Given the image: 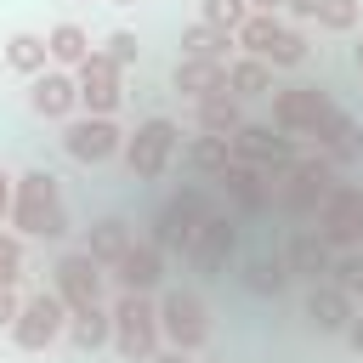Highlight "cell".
Returning <instances> with one entry per match:
<instances>
[{
    "label": "cell",
    "instance_id": "obj_1",
    "mask_svg": "<svg viewBox=\"0 0 363 363\" xmlns=\"http://www.w3.org/2000/svg\"><path fill=\"white\" fill-rule=\"evenodd\" d=\"M11 233L17 238H68V204L62 182L51 170H23L11 182Z\"/></svg>",
    "mask_w": 363,
    "mask_h": 363
},
{
    "label": "cell",
    "instance_id": "obj_2",
    "mask_svg": "<svg viewBox=\"0 0 363 363\" xmlns=\"http://www.w3.org/2000/svg\"><path fill=\"white\" fill-rule=\"evenodd\" d=\"M335 182H340V170H335L323 153H301V159L289 164V176L272 182V210H284L289 221H312L318 204L335 193Z\"/></svg>",
    "mask_w": 363,
    "mask_h": 363
},
{
    "label": "cell",
    "instance_id": "obj_3",
    "mask_svg": "<svg viewBox=\"0 0 363 363\" xmlns=\"http://www.w3.org/2000/svg\"><path fill=\"white\" fill-rule=\"evenodd\" d=\"M176 153H182V130H176V119H164V113H153V119H142L136 130H125V170H130V182H159L170 164H176Z\"/></svg>",
    "mask_w": 363,
    "mask_h": 363
},
{
    "label": "cell",
    "instance_id": "obj_4",
    "mask_svg": "<svg viewBox=\"0 0 363 363\" xmlns=\"http://www.w3.org/2000/svg\"><path fill=\"white\" fill-rule=\"evenodd\" d=\"M108 323H113V352L125 363H147L164 346V335H159V301L153 295H119L108 306Z\"/></svg>",
    "mask_w": 363,
    "mask_h": 363
},
{
    "label": "cell",
    "instance_id": "obj_5",
    "mask_svg": "<svg viewBox=\"0 0 363 363\" xmlns=\"http://www.w3.org/2000/svg\"><path fill=\"white\" fill-rule=\"evenodd\" d=\"M335 113V96L323 85H272V130L295 136V142H312L323 130V119Z\"/></svg>",
    "mask_w": 363,
    "mask_h": 363
},
{
    "label": "cell",
    "instance_id": "obj_6",
    "mask_svg": "<svg viewBox=\"0 0 363 363\" xmlns=\"http://www.w3.org/2000/svg\"><path fill=\"white\" fill-rule=\"evenodd\" d=\"M62 329H68V306L51 284H40V289H23V312L6 335H11L17 352H45V346L62 340Z\"/></svg>",
    "mask_w": 363,
    "mask_h": 363
},
{
    "label": "cell",
    "instance_id": "obj_7",
    "mask_svg": "<svg viewBox=\"0 0 363 363\" xmlns=\"http://www.w3.org/2000/svg\"><path fill=\"white\" fill-rule=\"evenodd\" d=\"M227 147H233L238 164L267 170V182L289 176V164L301 159V142H295V136H284V130H272V125H255V119H244V125L227 136Z\"/></svg>",
    "mask_w": 363,
    "mask_h": 363
},
{
    "label": "cell",
    "instance_id": "obj_8",
    "mask_svg": "<svg viewBox=\"0 0 363 363\" xmlns=\"http://www.w3.org/2000/svg\"><path fill=\"white\" fill-rule=\"evenodd\" d=\"M159 335H164V346H176V352H204L210 346V306L193 295V289H164L159 295Z\"/></svg>",
    "mask_w": 363,
    "mask_h": 363
},
{
    "label": "cell",
    "instance_id": "obj_9",
    "mask_svg": "<svg viewBox=\"0 0 363 363\" xmlns=\"http://www.w3.org/2000/svg\"><path fill=\"white\" fill-rule=\"evenodd\" d=\"M312 221H318L312 233H318L335 255H340V250H357V244H363V187H357V182H335V193L318 204Z\"/></svg>",
    "mask_w": 363,
    "mask_h": 363
},
{
    "label": "cell",
    "instance_id": "obj_10",
    "mask_svg": "<svg viewBox=\"0 0 363 363\" xmlns=\"http://www.w3.org/2000/svg\"><path fill=\"white\" fill-rule=\"evenodd\" d=\"M62 153H68L74 164H108V159L125 153V130H119V119L74 113V119L62 125Z\"/></svg>",
    "mask_w": 363,
    "mask_h": 363
},
{
    "label": "cell",
    "instance_id": "obj_11",
    "mask_svg": "<svg viewBox=\"0 0 363 363\" xmlns=\"http://www.w3.org/2000/svg\"><path fill=\"white\" fill-rule=\"evenodd\" d=\"M102 267L85 255V250H68V255H57V267H51V289L62 295V306H68V318L74 312H91V306H102Z\"/></svg>",
    "mask_w": 363,
    "mask_h": 363
},
{
    "label": "cell",
    "instance_id": "obj_12",
    "mask_svg": "<svg viewBox=\"0 0 363 363\" xmlns=\"http://www.w3.org/2000/svg\"><path fill=\"white\" fill-rule=\"evenodd\" d=\"M125 74L102 57V51H91L79 68H74V85H79V113H96V119H113L119 113V102H125V85H119Z\"/></svg>",
    "mask_w": 363,
    "mask_h": 363
},
{
    "label": "cell",
    "instance_id": "obj_13",
    "mask_svg": "<svg viewBox=\"0 0 363 363\" xmlns=\"http://www.w3.org/2000/svg\"><path fill=\"white\" fill-rule=\"evenodd\" d=\"M238 255V221L227 216V210H210L204 221H199V233H193V250H187V261L204 272V278H221V267Z\"/></svg>",
    "mask_w": 363,
    "mask_h": 363
},
{
    "label": "cell",
    "instance_id": "obj_14",
    "mask_svg": "<svg viewBox=\"0 0 363 363\" xmlns=\"http://www.w3.org/2000/svg\"><path fill=\"white\" fill-rule=\"evenodd\" d=\"M28 108H34L40 119H51V125H68V119L79 113V85H74V74H68V68L34 74V79H28Z\"/></svg>",
    "mask_w": 363,
    "mask_h": 363
},
{
    "label": "cell",
    "instance_id": "obj_15",
    "mask_svg": "<svg viewBox=\"0 0 363 363\" xmlns=\"http://www.w3.org/2000/svg\"><path fill=\"white\" fill-rule=\"evenodd\" d=\"M113 284H119V295H153L159 284H164V250L159 244H147V238H136L113 267Z\"/></svg>",
    "mask_w": 363,
    "mask_h": 363
},
{
    "label": "cell",
    "instance_id": "obj_16",
    "mask_svg": "<svg viewBox=\"0 0 363 363\" xmlns=\"http://www.w3.org/2000/svg\"><path fill=\"white\" fill-rule=\"evenodd\" d=\"M216 182H221V193H227V204H233L238 216H267V210H272V182H267V170L233 159Z\"/></svg>",
    "mask_w": 363,
    "mask_h": 363
},
{
    "label": "cell",
    "instance_id": "obj_17",
    "mask_svg": "<svg viewBox=\"0 0 363 363\" xmlns=\"http://www.w3.org/2000/svg\"><path fill=\"white\" fill-rule=\"evenodd\" d=\"M284 267H289V278H301V284H323L329 278V267H335V250L312 233V227H295L289 238H284Z\"/></svg>",
    "mask_w": 363,
    "mask_h": 363
},
{
    "label": "cell",
    "instance_id": "obj_18",
    "mask_svg": "<svg viewBox=\"0 0 363 363\" xmlns=\"http://www.w3.org/2000/svg\"><path fill=\"white\" fill-rule=\"evenodd\" d=\"M312 147H318L335 170H346V164H357V159H363V130H357V119H352L346 108H335V113L323 119V130L312 136Z\"/></svg>",
    "mask_w": 363,
    "mask_h": 363
},
{
    "label": "cell",
    "instance_id": "obj_19",
    "mask_svg": "<svg viewBox=\"0 0 363 363\" xmlns=\"http://www.w3.org/2000/svg\"><path fill=\"white\" fill-rule=\"evenodd\" d=\"M170 85H176V96H187V102L221 96V91H227V62H204V57H176V68H170Z\"/></svg>",
    "mask_w": 363,
    "mask_h": 363
},
{
    "label": "cell",
    "instance_id": "obj_20",
    "mask_svg": "<svg viewBox=\"0 0 363 363\" xmlns=\"http://www.w3.org/2000/svg\"><path fill=\"white\" fill-rule=\"evenodd\" d=\"M352 312H357V301H352V295H340V289H335L329 278L306 289V323H312L318 335H346Z\"/></svg>",
    "mask_w": 363,
    "mask_h": 363
},
{
    "label": "cell",
    "instance_id": "obj_21",
    "mask_svg": "<svg viewBox=\"0 0 363 363\" xmlns=\"http://www.w3.org/2000/svg\"><path fill=\"white\" fill-rule=\"evenodd\" d=\"M130 244H136V227H130L125 216H102V221H91V227H85V255H91L102 272H108Z\"/></svg>",
    "mask_w": 363,
    "mask_h": 363
},
{
    "label": "cell",
    "instance_id": "obj_22",
    "mask_svg": "<svg viewBox=\"0 0 363 363\" xmlns=\"http://www.w3.org/2000/svg\"><path fill=\"white\" fill-rule=\"evenodd\" d=\"M0 62H6L11 74H23V79L45 74V68H51V57H45V34H34V28H17V34L0 45Z\"/></svg>",
    "mask_w": 363,
    "mask_h": 363
},
{
    "label": "cell",
    "instance_id": "obj_23",
    "mask_svg": "<svg viewBox=\"0 0 363 363\" xmlns=\"http://www.w3.org/2000/svg\"><path fill=\"white\" fill-rule=\"evenodd\" d=\"M238 284L250 289V295H261V301H278L295 278H289V267H284V255H255V261H244V272H238Z\"/></svg>",
    "mask_w": 363,
    "mask_h": 363
},
{
    "label": "cell",
    "instance_id": "obj_24",
    "mask_svg": "<svg viewBox=\"0 0 363 363\" xmlns=\"http://www.w3.org/2000/svg\"><path fill=\"white\" fill-rule=\"evenodd\" d=\"M91 51H96V45H91V34H85L79 23H57V28L45 34V57H51V68H68V74H74Z\"/></svg>",
    "mask_w": 363,
    "mask_h": 363
},
{
    "label": "cell",
    "instance_id": "obj_25",
    "mask_svg": "<svg viewBox=\"0 0 363 363\" xmlns=\"http://www.w3.org/2000/svg\"><path fill=\"white\" fill-rule=\"evenodd\" d=\"M193 233H199V221L182 216L176 204H164V210L153 216V238H147V244H159L164 255H187V250H193Z\"/></svg>",
    "mask_w": 363,
    "mask_h": 363
},
{
    "label": "cell",
    "instance_id": "obj_26",
    "mask_svg": "<svg viewBox=\"0 0 363 363\" xmlns=\"http://www.w3.org/2000/svg\"><path fill=\"white\" fill-rule=\"evenodd\" d=\"M62 340H68L74 352H102V346H113V323H108L102 306H91V312H74V318H68Z\"/></svg>",
    "mask_w": 363,
    "mask_h": 363
},
{
    "label": "cell",
    "instance_id": "obj_27",
    "mask_svg": "<svg viewBox=\"0 0 363 363\" xmlns=\"http://www.w3.org/2000/svg\"><path fill=\"white\" fill-rule=\"evenodd\" d=\"M193 119H199V130L204 136H233L238 125H244V108H238V96H204V102H193Z\"/></svg>",
    "mask_w": 363,
    "mask_h": 363
},
{
    "label": "cell",
    "instance_id": "obj_28",
    "mask_svg": "<svg viewBox=\"0 0 363 363\" xmlns=\"http://www.w3.org/2000/svg\"><path fill=\"white\" fill-rule=\"evenodd\" d=\"M182 164L216 182V176H221V170L233 164V147H227V136H204V130H199V136H193V142L182 147Z\"/></svg>",
    "mask_w": 363,
    "mask_h": 363
},
{
    "label": "cell",
    "instance_id": "obj_29",
    "mask_svg": "<svg viewBox=\"0 0 363 363\" xmlns=\"http://www.w3.org/2000/svg\"><path fill=\"white\" fill-rule=\"evenodd\" d=\"M227 96H272V68L261 62V57H238V62H227Z\"/></svg>",
    "mask_w": 363,
    "mask_h": 363
},
{
    "label": "cell",
    "instance_id": "obj_30",
    "mask_svg": "<svg viewBox=\"0 0 363 363\" xmlns=\"http://www.w3.org/2000/svg\"><path fill=\"white\" fill-rule=\"evenodd\" d=\"M176 45H182V57H204V62H227V51H233V34H221V28H210V23H187Z\"/></svg>",
    "mask_w": 363,
    "mask_h": 363
},
{
    "label": "cell",
    "instance_id": "obj_31",
    "mask_svg": "<svg viewBox=\"0 0 363 363\" xmlns=\"http://www.w3.org/2000/svg\"><path fill=\"white\" fill-rule=\"evenodd\" d=\"M278 28H284V17H267V11H250V17L238 23V34H233V45H238L244 57H267V51H272V40H278Z\"/></svg>",
    "mask_w": 363,
    "mask_h": 363
},
{
    "label": "cell",
    "instance_id": "obj_32",
    "mask_svg": "<svg viewBox=\"0 0 363 363\" xmlns=\"http://www.w3.org/2000/svg\"><path fill=\"white\" fill-rule=\"evenodd\" d=\"M306 51H312V45H306V34H301L295 23H284V28H278V40H272V51H267L261 62H267V68H301V62H306Z\"/></svg>",
    "mask_w": 363,
    "mask_h": 363
},
{
    "label": "cell",
    "instance_id": "obj_33",
    "mask_svg": "<svg viewBox=\"0 0 363 363\" xmlns=\"http://www.w3.org/2000/svg\"><path fill=\"white\" fill-rule=\"evenodd\" d=\"M363 23V0H323L318 6V28L323 34H352Z\"/></svg>",
    "mask_w": 363,
    "mask_h": 363
},
{
    "label": "cell",
    "instance_id": "obj_34",
    "mask_svg": "<svg viewBox=\"0 0 363 363\" xmlns=\"http://www.w3.org/2000/svg\"><path fill=\"white\" fill-rule=\"evenodd\" d=\"M329 284H335L340 295L363 301V255H357V250H340V255H335V267H329Z\"/></svg>",
    "mask_w": 363,
    "mask_h": 363
},
{
    "label": "cell",
    "instance_id": "obj_35",
    "mask_svg": "<svg viewBox=\"0 0 363 363\" xmlns=\"http://www.w3.org/2000/svg\"><path fill=\"white\" fill-rule=\"evenodd\" d=\"M244 17H250L244 0H199V23H210V28H221V34H238Z\"/></svg>",
    "mask_w": 363,
    "mask_h": 363
},
{
    "label": "cell",
    "instance_id": "obj_36",
    "mask_svg": "<svg viewBox=\"0 0 363 363\" xmlns=\"http://www.w3.org/2000/svg\"><path fill=\"white\" fill-rule=\"evenodd\" d=\"M96 51H102V57H108V62H113V68L125 74V68H136V57H142V40H136L130 28H113V34H108V40L96 45Z\"/></svg>",
    "mask_w": 363,
    "mask_h": 363
},
{
    "label": "cell",
    "instance_id": "obj_37",
    "mask_svg": "<svg viewBox=\"0 0 363 363\" xmlns=\"http://www.w3.org/2000/svg\"><path fill=\"white\" fill-rule=\"evenodd\" d=\"M0 289H23V238L0 227Z\"/></svg>",
    "mask_w": 363,
    "mask_h": 363
},
{
    "label": "cell",
    "instance_id": "obj_38",
    "mask_svg": "<svg viewBox=\"0 0 363 363\" xmlns=\"http://www.w3.org/2000/svg\"><path fill=\"white\" fill-rule=\"evenodd\" d=\"M164 204H176V210H182V216H193V221H204V216L216 210V204H210V193H204V187H193V182H187V187H176Z\"/></svg>",
    "mask_w": 363,
    "mask_h": 363
},
{
    "label": "cell",
    "instance_id": "obj_39",
    "mask_svg": "<svg viewBox=\"0 0 363 363\" xmlns=\"http://www.w3.org/2000/svg\"><path fill=\"white\" fill-rule=\"evenodd\" d=\"M318 6H323V0H284L278 17H289V23L301 28V23H318Z\"/></svg>",
    "mask_w": 363,
    "mask_h": 363
},
{
    "label": "cell",
    "instance_id": "obj_40",
    "mask_svg": "<svg viewBox=\"0 0 363 363\" xmlns=\"http://www.w3.org/2000/svg\"><path fill=\"white\" fill-rule=\"evenodd\" d=\"M23 312V289H0V329H11Z\"/></svg>",
    "mask_w": 363,
    "mask_h": 363
},
{
    "label": "cell",
    "instance_id": "obj_41",
    "mask_svg": "<svg viewBox=\"0 0 363 363\" xmlns=\"http://www.w3.org/2000/svg\"><path fill=\"white\" fill-rule=\"evenodd\" d=\"M346 346L363 357V312H352V323H346Z\"/></svg>",
    "mask_w": 363,
    "mask_h": 363
},
{
    "label": "cell",
    "instance_id": "obj_42",
    "mask_svg": "<svg viewBox=\"0 0 363 363\" xmlns=\"http://www.w3.org/2000/svg\"><path fill=\"white\" fill-rule=\"evenodd\" d=\"M11 182H17V176H6V170H0V227L11 221Z\"/></svg>",
    "mask_w": 363,
    "mask_h": 363
},
{
    "label": "cell",
    "instance_id": "obj_43",
    "mask_svg": "<svg viewBox=\"0 0 363 363\" xmlns=\"http://www.w3.org/2000/svg\"><path fill=\"white\" fill-rule=\"evenodd\" d=\"M147 363H193V357H187V352H176V346H159Z\"/></svg>",
    "mask_w": 363,
    "mask_h": 363
},
{
    "label": "cell",
    "instance_id": "obj_44",
    "mask_svg": "<svg viewBox=\"0 0 363 363\" xmlns=\"http://www.w3.org/2000/svg\"><path fill=\"white\" fill-rule=\"evenodd\" d=\"M244 6H250V11H267V17H278V11H284V0H244Z\"/></svg>",
    "mask_w": 363,
    "mask_h": 363
},
{
    "label": "cell",
    "instance_id": "obj_45",
    "mask_svg": "<svg viewBox=\"0 0 363 363\" xmlns=\"http://www.w3.org/2000/svg\"><path fill=\"white\" fill-rule=\"evenodd\" d=\"M352 62H357V68H363V34H357V45H352Z\"/></svg>",
    "mask_w": 363,
    "mask_h": 363
},
{
    "label": "cell",
    "instance_id": "obj_46",
    "mask_svg": "<svg viewBox=\"0 0 363 363\" xmlns=\"http://www.w3.org/2000/svg\"><path fill=\"white\" fill-rule=\"evenodd\" d=\"M108 6H136V0H108Z\"/></svg>",
    "mask_w": 363,
    "mask_h": 363
},
{
    "label": "cell",
    "instance_id": "obj_47",
    "mask_svg": "<svg viewBox=\"0 0 363 363\" xmlns=\"http://www.w3.org/2000/svg\"><path fill=\"white\" fill-rule=\"evenodd\" d=\"M199 363H227V357H199Z\"/></svg>",
    "mask_w": 363,
    "mask_h": 363
},
{
    "label": "cell",
    "instance_id": "obj_48",
    "mask_svg": "<svg viewBox=\"0 0 363 363\" xmlns=\"http://www.w3.org/2000/svg\"><path fill=\"white\" fill-rule=\"evenodd\" d=\"M357 255H363V244H357Z\"/></svg>",
    "mask_w": 363,
    "mask_h": 363
},
{
    "label": "cell",
    "instance_id": "obj_49",
    "mask_svg": "<svg viewBox=\"0 0 363 363\" xmlns=\"http://www.w3.org/2000/svg\"><path fill=\"white\" fill-rule=\"evenodd\" d=\"M85 6H91V0H85Z\"/></svg>",
    "mask_w": 363,
    "mask_h": 363
}]
</instances>
